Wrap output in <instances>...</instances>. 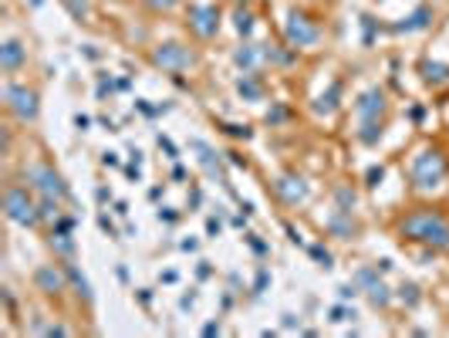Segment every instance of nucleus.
Instances as JSON below:
<instances>
[{"mask_svg": "<svg viewBox=\"0 0 449 338\" xmlns=\"http://www.w3.org/2000/svg\"><path fill=\"white\" fill-rule=\"evenodd\" d=\"M223 156H227V163H230V166H237V169H247V156H240L237 149H227Z\"/></svg>", "mask_w": 449, "mask_h": 338, "instance_id": "a19ab883", "label": "nucleus"}, {"mask_svg": "<svg viewBox=\"0 0 449 338\" xmlns=\"http://www.w3.org/2000/svg\"><path fill=\"white\" fill-rule=\"evenodd\" d=\"M358 314H355V308L351 304H345V301H338V304H331V312H328V322H334V325H341V322H355Z\"/></svg>", "mask_w": 449, "mask_h": 338, "instance_id": "c85d7f7f", "label": "nucleus"}, {"mask_svg": "<svg viewBox=\"0 0 449 338\" xmlns=\"http://www.w3.org/2000/svg\"><path fill=\"white\" fill-rule=\"evenodd\" d=\"M321 38V27L318 21H311L308 14L301 11H291L287 14V21H284V41L291 44V48H311V44H318Z\"/></svg>", "mask_w": 449, "mask_h": 338, "instance_id": "6e6552de", "label": "nucleus"}, {"mask_svg": "<svg viewBox=\"0 0 449 338\" xmlns=\"http://www.w3.org/2000/svg\"><path fill=\"white\" fill-rule=\"evenodd\" d=\"M61 264H64V271H68V281H71V287H75V295L85 301V304H91V301H95V291H91L88 277L75 267V260H61Z\"/></svg>", "mask_w": 449, "mask_h": 338, "instance_id": "6ab92c4d", "label": "nucleus"}, {"mask_svg": "<svg viewBox=\"0 0 449 338\" xmlns=\"http://www.w3.org/2000/svg\"><path fill=\"white\" fill-rule=\"evenodd\" d=\"M220 230H223V220H220V217H210V220H206V234L220 237Z\"/></svg>", "mask_w": 449, "mask_h": 338, "instance_id": "37998d69", "label": "nucleus"}, {"mask_svg": "<svg viewBox=\"0 0 449 338\" xmlns=\"http://www.w3.org/2000/svg\"><path fill=\"white\" fill-rule=\"evenodd\" d=\"M409 116H412V122H423L425 108H423V105H412V112H409Z\"/></svg>", "mask_w": 449, "mask_h": 338, "instance_id": "864d4df0", "label": "nucleus"}, {"mask_svg": "<svg viewBox=\"0 0 449 338\" xmlns=\"http://www.w3.org/2000/svg\"><path fill=\"white\" fill-rule=\"evenodd\" d=\"M196 247H200V240H192V237L190 240H182V250H196Z\"/></svg>", "mask_w": 449, "mask_h": 338, "instance_id": "e2e57ef3", "label": "nucleus"}, {"mask_svg": "<svg viewBox=\"0 0 449 338\" xmlns=\"http://www.w3.org/2000/svg\"><path fill=\"white\" fill-rule=\"evenodd\" d=\"M149 61L155 68H162L169 75H182V71H190V68L200 65V54L180 44V41H166V44H155L153 51H149Z\"/></svg>", "mask_w": 449, "mask_h": 338, "instance_id": "39448f33", "label": "nucleus"}, {"mask_svg": "<svg viewBox=\"0 0 449 338\" xmlns=\"http://www.w3.org/2000/svg\"><path fill=\"white\" fill-rule=\"evenodd\" d=\"M139 301L145 304V308H149V304H153V291H149V287H142V291H139Z\"/></svg>", "mask_w": 449, "mask_h": 338, "instance_id": "13d9d810", "label": "nucleus"}, {"mask_svg": "<svg viewBox=\"0 0 449 338\" xmlns=\"http://www.w3.org/2000/svg\"><path fill=\"white\" fill-rule=\"evenodd\" d=\"M192 304H196V295H182V298H180V308H182V312H186V308H192Z\"/></svg>", "mask_w": 449, "mask_h": 338, "instance_id": "6e6d98bb", "label": "nucleus"}, {"mask_svg": "<svg viewBox=\"0 0 449 338\" xmlns=\"http://www.w3.org/2000/svg\"><path fill=\"white\" fill-rule=\"evenodd\" d=\"M233 27H237V34H240V38H250V34H254V14H250V11H237V14H233Z\"/></svg>", "mask_w": 449, "mask_h": 338, "instance_id": "c756f323", "label": "nucleus"}, {"mask_svg": "<svg viewBox=\"0 0 449 338\" xmlns=\"http://www.w3.org/2000/svg\"><path fill=\"white\" fill-rule=\"evenodd\" d=\"M115 213H118V217H125V213H128V203H125V200H118V203H115Z\"/></svg>", "mask_w": 449, "mask_h": 338, "instance_id": "680f3d73", "label": "nucleus"}, {"mask_svg": "<svg viewBox=\"0 0 449 338\" xmlns=\"http://www.w3.org/2000/svg\"><path fill=\"white\" fill-rule=\"evenodd\" d=\"M281 325H284V328H301V322H297L294 314H284V318H281Z\"/></svg>", "mask_w": 449, "mask_h": 338, "instance_id": "603ef678", "label": "nucleus"}, {"mask_svg": "<svg viewBox=\"0 0 449 338\" xmlns=\"http://www.w3.org/2000/svg\"><path fill=\"white\" fill-rule=\"evenodd\" d=\"M75 227H78V220L75 217H68V213H61V217L51 223V230H64V234H75Z\"/></svg>", "mask_w": 449, "mask_h": 338, "instance_id": "72a5a7b5", "label": "nucleus"}, {"mask_svg": "<svg viewBox=\"0 0 449 338\" xmlns=\"http://www.w3.org/2000/svg\"><path fill=\"white\" fill-rule=\"evenodd\" d=\"M433 24V7H416L409 17H402L398 24H392L396 34H416V31H425V27Z\"/></svg>", "mask_w": 449, "mask_h": 338, "instance_id": "dca6fc26", "label": "nucleus"}, {"mask_svg": "<svg viewBox=\"0 0 449 338\" xmlns=\"http://www.w3.org/2000/svg\"><path fill=\"white\" fill-rule=\"evenodd\" d=\"M284 230H287V240H291V244H301V234H297L291 223H284Z\"/></svg>", "mask_w": 449, "mask_h": 338, "instance_id": "8fccbe9b", "label": "nucleus"}, {"mask_svg": "<svg viewBox=\"0 0 449 338\" xmlns=\"http://www.w3.org/2000/svg\"><path fill=\"white\" fill-rule=\"evenodd\" d=\"M203 335H220V322H206V325H203Z\"/></svg>", "mask_w": 449, "mask_h": 338, "instance_id": "4d7b16f0", "label": "nucleus"}, {"mask_svg": "<svg viewBox=\"0 0 449 338\" xmlns=\"http://www.w3.org/2000/svg\"><path fill=\"white\" fill-rule=\"evenodd\" d=\"M382 132H385L382 118H368V122H358V132H355V135H358L361 145H378Z\"/></svg>", "mask_w": 449, "mask_h": 338, "instance_id": "5701e85b", "label": "nucleus"}, {"mask_svg": "<svg viewBox=\"0 0 449 338\" xmlns=\"http://www.w3.org/2000/svg\"><path fill=\"white\" fill-rule=\"evenodd\" d=\"M98 227H102V230H105V234H108V237H118V230H115V223L108 220V217H105V213H102V217H98Z\"/></svg>", "mask_w": 449, "mask_h": 338, "instance_id": "49530a36", "label": "nucleus"}, {"mask_svg": "<svg viewBox=\"0 0 449 338\" xmlns=\"http://www.w3.org/2000/svg\"><path fill=\"white\" fill-rule=\"evenodd\" d=\"M210 274H213V267H210V260H200V267H196V277H200V281H206Z\"/></svg>", "mask_w": 449, "mask_h": 338, "instance_id": "de8ad7c7", "label": "nucleus"}, {"mask_svg": "<svg viewBox=\"0 0 449 338\" xmlns=\"http://www.w3.org/2000/svg\"><path fill=\"white\" fill-rule=\"evenodd\" d=\"M4 217L24 230H34L41 227V203H38V193L31 186H21V183H7L4 186Z\"/></svg>", "mask_w": 449, "mask_h": 338, "instance_id": "f03ea898", "label": "nucleus"}, {"mask_svg": "<svg viewBox=\"0 0 449 338\" xmlns=\"http://www.w3.org/2000/svg\"><path fill=\"white\" fill-rule=\"evenodd\" d=\"M419 75H423L425 85H433V88H443V85H449V65H443V61H419Z\"/></svg>", "mask_w": 449, "mask_h": 338, "instance_id": "a211bd4d", "label": "nucleus"}, {"mask_svg": "<svg viewBox=\"0 0 449 338\" xmlns=\"http://www.w3.org/2000/svg\"><path fill=\"white\" fill-rule=\"evenodd\" d=\"M396 234L406 244H423L433 254H449V213L436 207H416L412 213L398 217Z\"/></svg>", "mask_w": 449, "mask_h": 338, "instance_id": "f257e3e1", "label": "nucleus"}, {"mask_svg": "<svg viewBox=\"0 0 449 338\" xmlns=\"http://www.w3.org/2000/svg\"><path fill=\"white\" fill-rule=\"evenodd\" d=\"M247 244H250V250H254L257 257H267V254H270V247H267V244H264V240H260L257 234H247Z\"/></svg>", "mask_w": 449, "mask_h": 338, "instance_id": "c9c22d12", "label": "nucleus"}, {"mask_svg": "<svg viewBox=\"0 0 449 338\" xmlns=\"http://www.w3.org/2000/svg\"><path fill=\"white\" fill-rule=\"evenodd\" d=\"M27 65V48L17 38H7L0 44V71L4 75H17Z\"/></svg>", "mask_w": 449, "mask_h": 338, "instance_id": "2eb2a0df", "label": "nucleus"}, {"mask_svg": "<svg viewBox=\"0 0 449 338\" xmlns=\"http://www.w3.org/2000/svg\"><path fill=\"white\" fill-rule=\"evenodd\" d=\"M95 200H98V203H108V200H112V190H108V186H98V190H95Z\"/></svg>", "mask_w": 449, "mask_h": 338, "instance_id": "09e8293b", "label": "nucleus"}, {"mask_svg": "<svg viewBox=\"0 0 449 338\" xmlns=\"http://www.w3.org/2000/svg\"><path fill=\"white\" fill-rule=\"evenodd\" d=\"M338 98H341V81H331L328 95H321L314 102V116H334L338 112Z\"/></svg>", "mask_w": 449, "mask_h": 338, "instance_id": "4be33fe9", "label": "nucleus"}, {"mask_svg": "<svg viewBox=\"0 0 449 338\" xmlns=\"http://www.w3.org/2000/svg\"><path fill=\"white\" fill-rule=\"evenodd\" d=\"M385 112H388V98H385V91L375 85V88H365L355 98V116H358V122H368V118H385Z\"/></svg>", "mask_w": 449, "mask_h": 338, "instance_id": "ddd939ff", "label": "nucleus"}, {"mask_svg": "<svg viewBox=\"0 0 449 338\" xmlns=\"http://www.w3.org/2000/svg\"><path fill=\"white\" fill-rule=\"evenodd\" d=\"M149 11H155V14H166V11H172L176 4H182V0H142Z\"/></svg>", "mask_w": 449, "mask_h": 338, "instance_id": "473e14b6", "label": "nucleus"}, {"mask_svg": "<svg viewBox=\"0 0 449 338\" xmlns=\"http://www.w3.org/2000/svg\"><path fill=\"white\" fill-rule=\"evenodd\" d=\"M270 190H274V196L281 200L284 207H301V203H308V196H311L308 180L297 176V173H281L277 180L270 183Z\"/></svg>", "mask_w": 449, "mask_h": 338, "instance_id": "1a4fd4ad", "label": "nucleus"}, {"mask_svg": "<svg viewBox=\"0 0 449 338\" xmlns=\"http://www.w3.org/2000/svg\"><path fill=\"white\" fill-rule=\"evenodd\" d=\"M233 65L240 68V71H260V65H264V48L260 44H240L233 51Z\"/></svg>", "mask_w": 449, "mask_h": 338, "instance_id": "f3484780", "label": "nucleus"}, {"mask_svg": "<svg viewBox=\"0 0 449 338\" xmlns=\"http://www.w3.org/2000/svg\"><path fill=\"white\" fill-rule=\"evenodd\" d=\"M155 217H159V223H176V220H180V213H176L172 207H159Z\"/></svg>", "mask_w": 449, "mask_h": 338, "instance_id": "79ce46f5", "label": "nucleus"}, {"mask_svg": "<svg viewBox=\"0 0 449 338\" xmlns=\"http://www.w3.org/2000/svg\"><path fill=\"white\" fill-rule=\"evenodd\" d=\"M270 285V271L267 267H257V277H254V295H264V287Z\"/></svg>", "mask_w": 449, "mask_h": 338, "instance_id": "e433bc0d", "label": "nucleus"}, {"mask_svg": "<svg viewBox=\"0 0 449 338\" xmlns=\"http://www.w3.org/2000/svg\"><path fill=\"white\" fill-rule=\"evenodd\" d=\"M61 7L71 14V21H78V24H88V17H91L88 0H61Z\"/></svg>", "mask_w": 449, "mask_h": 338, "instance_id": "bb28decb", "label": "nucleus"}, {"mask_svg": "<svg viewBox=\"0 0 449 338\" xmlns=\"http://www.w3.org/2000/svg\"><path fill=\"white\" fill-rule=\"evenodd\" d=\"M155 143H159V149H162V153H166V156L172 159V163L180 159V149H176V143H172L169 135H162V132H159V135H155Z\"/></svg>", "mask_w": 449, "mask_h": 338, "instance_id": "2f4dec72", "label": "nucleus"}, {"mask_svg": "<svg viewBox=\"0 0 449 338\" xmlns=\"http://www.w3.org/2000/svg\"><path fill=\"white\" fill-rule=\"evenodd\" d=\"M48 247H51L61 260H75V254H78L75 237L64 234V230H51V234H48Z\"/></svg>", "mask_w": 449, "mask_h": 338, "instance_id": "aec40b11", "label": "nucleus"}, {"mask_svg": "<svg viewBox=\"0 0 449 338\" xmlns=\"http://www.w3.org/2000/svg\"><path fill=\"white\" fill-rule=\"evenodd\" d=\"M75 126H78V129H81V132H85V129H88V126H91V118H88V116H81V112H78V116H75Z\"/></svg>", "mask_w": 449, "mask_h": 338, "instance_id": "3c124183", "label": "nucleus"}, {"mask_svg": "<svg viewBox=\"0 0 449 338\" xmlns=\"http://www.w3.org/2000/svg\"><path fill=\"white\" fill-rule=\"evenodd\" d=\"M324 230L331 237H338V240H355V237H358V220L351 217V210L334 207L331 213H328V220H324Z\"/></svg>", "mask_w": 449, "mask_h": 338, "instance_id": "4468645a", "label": "nucleus"}, {"mask_svg": "<svg viewBox=\"0 0 449 338\" xmlns=\"http://www.w3.org/2000/svg\"><path fill=\"white\" fill-rule=\"evenodd\" d=\"M186 27H190L192 38L213 41L220 34V11L213 4H192L190 17H186Z\"/></svg>", "mask_w": 449, "mask_h": 338, "instance_id": "9d476101", "label": "nucleus"}, {"mask_svg": "<svg viewBox=\"0 0 449 338\" xmlns=\"http://www.w3.org/2000/svg\"><path fill=\"white\" fill-rule=\"evenodd\" d=\"M449 176V159L443 149H423V153H416L409 163V183L416 190H436L443 186V180Z\"/></svg>", "mask_w": 449, "mask_h": 338, "instance_id": "7ed1b4c3", "label": "nucleus"}, {"mask_svg": "<svg viewBox=\"0 0 449 338\" xmlns=\"http://www.w3.org/2000/svg\"><path fill=\"white\" fill-rule=\"evenodd\" d=\"M172 180H186V169H182L180 163H176V166H172Z\"/></svg>", "mask_w": 449, "mask_h": 338, "instance_id": "052dcab7", "label": "nucleus"}, {"mask_svg": "<svg viewBox=\"0 0 449 338\" xmlns=\"http://www.w3.org/2000/svg\"><path fill=\"white\" fill-rule=\"evenodd\" d=\"M4 105H7V112H11L17 122H38L41 116V98L34 88H27V85H14L7 81L4 85Z\"/></svg>", "mask_w": 449, "mask_h": 338, "instance_id": "423d86ee", "label": "nucleus"}, {"mask_svg": "<svg viewBox=\"0 0 449 338\" xmlns=\"http://www.w3.org/2000/svg\"><path fill=\"white\" fill-rule=\"evenodd\" d=\"M190 149L196 153V166L203 169L210 180H217L220 186H227V190H230V176H227V166H223V159H227V156H223V153H217L213 145H206L203 139H192Z\"/></svg>", "mask_w": 449, "mask_h": 338, "instance_id": "9b49d317", "label": "nucleus"}, {"mask_svg": "<svg viewBox=\"0 0 449 338\" xmlns=\"http://www.w3.org/2000/svg\"><path fill=\"white\" fill-rule=\"evenodd\" d=\"M358 295H361V287L355 285V281H351V285H341V287H338V298H341V301H351V298H358Z\"/></svg>", "mask_w": 449, "mask_h": 338, "instance_id": "ea45409f", "label": "nucleus"}, {"mask_svg": "<svg viewBox=\"0 0 449 338\" xmlns=\"http://www.w3.org/2000/svg\"><path fill=\"white\" fill-rule=\"evenodd\" d=\"M287 116H291V108H284V105H274L267 112V122L270 126H281V122H287Z\"/></svg>", "mask_w": 449, "mask_h": 338, "instance_id": "f704fd0d", "label": "nucleus"}, {"mask_svg": "<svg viewBox=\"0 0 449 338\" xmlns=\"http://www.w3.org/2000/svg\"><path fill=\"white\" fill-rule=\"evenodd\" d=\"M264 65H277V68H287L294 65V48H264Z\"/></svg>", "mask_w": 449, "mask_h": 338, "instance_id": "b1692460", "label": "nucleus"}, {"mask_svg": "<svg viewBox=\"0 0 449 338\" xmlns=\"http://www.w3.org/2000/svg\"><path fill=\"white\" fill-rule=\"evenodd\" d=\"M351 281H355V285L365 291V298H368V304H372V308H382V312H385V308L396 301L392 287H388L382 277H378V267H372V264H361Z\"/></svg>", "mask_w": 449, "mask_h": 338, "instance_id": "0eeeda50", "label": "nucleus"}, {"mask_svg": "<svg viewBox=\"0 0 449 338\" xmlns=\"http://www.w3.org/2000/svg\"><path fill=\"white\" fill-rule=\"evenodd\" d=\"M31 281H34V287H38L41 295H48V298L64 295L68 285H71V281H68V271H64V264H41V267H34Z\"/></svg>", "mask_w": 449, "mask_h": 338, "instance_id": "f8f14e48", "label": "nucleus"}, {"mask_svg": "<svg viewBox=\"0 0 449 338\" xmlns=\"http://www.w3.org/2000/svg\"><path fill=\"white\" fill-rule=\"evenodd\" d=\"M135 108H139L142 116H149V118H155V116H162V112H166V105H149V102H135Z\"/></svg>", "mask_w": 449, "mask_h": 338, "instance_id": "4c0bfd02", "label": "nucleus"}, {"mask_svg": "<svg viewBox=\"0 0 449 338\" xmlns=\"http://www.w3.org/2000/svg\"><path fill=\"white\" fill-rule=\"evenodd\" d=\"M142 163H135V159H132V163H128V166H125V176H128V180H135V183H139L142 180Z\"/></svg>", "mask_w": 449, "mask_h": 338, "instance_id": "c03bdc74", "label": "nucleus"}, {"mask_svg": "<svg viewBox=\"0 0 449 338\" xmlns=\"http://www.w3.org/2000/svg\"><path fill=\"white\" fill-rule=\"evenodd\" d=\"M24 183L34 190L38 196H48V200H71V186L64 183V176L51 163H27L24 166Z\"/></svg>", "mask_w": 449, "mask_h": 338, "instance_id": "20e7f679", "label": "nucleus"}, {"mask_svg": "<svg viewBox=\"0 0 449 338\" xmlns=\"http://www.w3.org/2000/svg\"><path fill=\"white\" fill-rule=\"evenodd\" d=\"M331 200H334V207H341V210H355V203H358V193L348 186V183H338L331 190Z\"/></svg>", "mask_w": 449, "mask_h": 338, "instance_id": "393cba45", "label": "nucleus"}, {"mask_svg": "<svg viewBox=\"0 0 449 338\" xmlns=\"http://www.w3.org/2000/svg\"><path fill=\"white\" fill-rule=\"evenodd\" d=\"M102 166H112V169H115V166H118V156H115V153H105V156H102Z\"/></svg>", "mask_w": 449, "mask_h": 338, "instance_id": "5fc2aeb1", "label": "nucleus"}, {"mask_svg": "<svg viewBox=\"0 0 449 338\" xmlns=\"http://www.w3.org/2000/svg\"><path fill=\"white\" fill-rule=\"evenodd\" d=\"M398 301H402V304H406V308H419V304H423V291H419V285H412V281H406V285L398 287V295H396Z\"/></svg>", "mask_w": 449, "mask_h": 338, "instance_id": "a878e982", "label": "nucleus"}, {"mask_svg": "<svg viewBox=\"0 0 449 338\" xmlns=\"http://www.w3.org/2000/svg\"><path fill=\"white\" fill-rule=\"evenodd\" d=\"M31 7H44V0H31Z\"/></svg>", "mask_w": 449, "mask_h": 338, "instance_id": "0e129e2a", "label": "nucleus"}, {"mask_svg": "<svg viewBox=\"0 0 449 338\" xmlns=\"http://www.w3.org/2000/svg\"><path fill=\"white\" fill-rule=\"evenodd\" d=\"M112 91V78H105L102 75V81H98V95H108Z\"/></svg>", "mask_w": 449, "mask_h": 338, "instance_id": "bf43d9fd", "label": "nucleus"}, {"mask_svg": "<svg viewBox=\"0 0 449 338\" xmlns=\"http://www.w3.org/2000/svg\"><path fill=\"white\" fill-rule=\"evenodd\" d=\"M308 254H311V260L318 264L321 271H331L334 267V257H331V250L324 247V244H308Z\"/></svg>", "mask_w": 449, "mask_h": 338, "instance_id": "cd10ccee", "label": "nucleus"}, {"mask_svg": "<svg viewBox=\"0 0 449 338\" xmlns=\"http://www.w3.org/2000/svg\"><path fill=\"white\" fill-rule=\"evenodd\" d=\"M220 129L227 132V135H233V139H254V129H250V126H233V122H223V126H220Z\"/></svg>", "mask_w": 449, "mask_h": 338, "instance_id": "7c9ffc66", "label": "nucleus"}, {"mask_svg": "<svg viewBox=\"0 0 449 338\" xmlns=\"http://www.w3.org/2000/svg\"><path fill=\"white\" fill-rule=\"evenodd\" d=\"M237 91L244 95L247 102H260V98H264V81H260L257 71H244V75L237 78Z\"/></svg>", "mask_w": 449, "mask_h": 338, "instance_id": "412c9836", "label": "nucleus"}, {"mask_svg": "<svg viewBox=\"0 0 449 338\" xmlns=\"http://www.w3.org/2000/svg\"><path fill=\"white\" fill-rule=\"evenodd\" d=\"M382 176H385V169L382 166H372L368 173H365V186H368V190H375V186L382 183Z\"/></svg>", "mask_w": 449, "mask_h": 338, "instance_id": "58836bf2", "label": "nucleus"}, {"mask_svg": "<svg viewBox=\"0 0 449 338\" xmlns=\"http://www.w3.org/2000/svg\"><path fill=\"white\" fill-rule=\"evenodd\" d=\"M203 203V193H200V186H190V210H200Z\"/></svg>", "mask_w": 449, "mask_h": 338, "instance_id": "a18cd8bd", "label": "nucleus"}, {"mask_svg": "<svg viewBox=\"0 0 449 338\" xmlns=\"http://www.w3.org/2000/svg\"><path fill=\"white\" fill-rule=\"evenodd\" d=\"M237 4H250V0H237Z\"/></svg>", "mask_w": 449, "mask_h": 338, "instance_id": "69168bd1", "label": "nucleus"}]
</instances>
